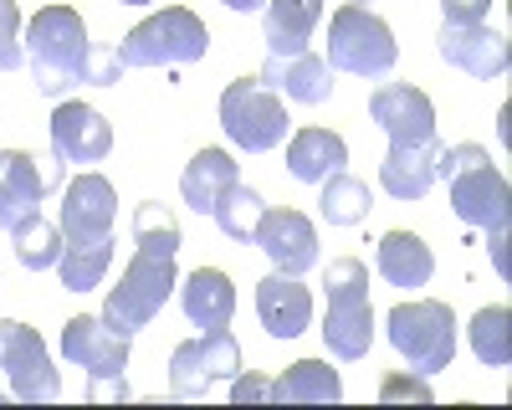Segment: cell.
I'll return each mask as SVG.
<instances>
[{"instance_id": "13", "label": "cell", "mask_w": 512, "mask_h": 410, "mask_svg": "<svg viewBox=\"0 0 512 410\" xmlns=\"http://www.w3.org/2000/svg\"><path fill=\"white\" fill-rule=\"evenodd\" d=\"M62 185L57 159H36L26 149H0V226H16L21 216L41 211V200Z\"/></svg>"}, {"instance_id": "25", "label": "cell", "mask_w": 512, "mask_h": 410, "mask_svg": "<svg viewBox=\"0 0 512 410\" xmlns=\"http://www.w3.org/2000/svg\"><path fill=\"white\" fill-rule=\"evenodd\" d=\"M236 180H241V170H236V159H231L226 149H200V154L185 164V175H180V195H185L190 211L210 216V211H216V200H221Z\"/></svg>"}, {"instance_id": "37", "label": "cell", "mask_w": 512, "mask_h": 410, "mask_svg": "<svg viewBox=\"0 0 512 410\" xmlns=\"http://www.w3.org/2000/svg\"><path fill=\"white\" fill-rule=\"evenodd\" d=\"M123 6H154V0H123Z\"/></svg>"}, {"instance_id": "5", "label": "cell", "mask_w": 512, "mask_h": 410, "mask_svg": "<svg viewBox=\"0 0 512 410\" xmlns=\"http://www.w3.org/2000/svg\"><path fill=\"white\" fill-rule=\"evenodd\" d=\"M205 52H210L205 21L185 6H164L159 16L128 31L113 57H118V67H185V62H200Z\"/></svg>"}, {"instance_id": "10", "label": "cell", "mask_w": 512, "mask_h": 410, "mask_svg": "<svg viewBox=\"0 0 512 410\" xmlns=\"http://www.w3.org/2000/svg\"><path fill=\"white\" fill-rule=\"evenodd\" d=\"M62 354L82 364V375L93 385V400H128V339L113 334L103 318H67L62 328Z\"/></svg>"}, {"instance_id": "27", "label": "cell", "mask_w": 512, "mask_h": 410, "mask_svg": "<svg viewBox=\"0 0 512 410\" xmlns=\"http://www.w3.org/2000/svg\"><path fill=\"white\" fill-rule=\"evenodd\" d=\"M11 246H16V262L26 272H47L62 262V226H52L41 211H31L11 226Z\"/></svg>"}, {"instance_id": "1", "label": "cell", "mask_w": 512, "mask_h": 410, "mask_svg": "<svg viewBox=\"0 0 512 410\" xmlns=\"http://www.w3.org/2000/svg\"><path fill=\"white\" fill-rule=\"evenodd\" d=\"M113 221H118V190L103 175H77L62 195V287L67 293H93L113 267Z\"/></svg>"}, {"instance_id": "19", "label": "cell", "mask_w": 512, "mask_h": 410, "mask_svg": "<svg viewBox=\"0 0 512 410\" xmlns=\"http://www.w3.org/2000/svg\"><path fill=\"white\" fill-rule=\"evenodd\" d=\"M256 77H262L267 88H272L277 98H287V103H308V108H318V103L333 98V67H328L323 57H313V52L267 57V67L256 72Z\"/></svg>"}, {"instance_id": "4", "label": "cell", "mask_w": 512, "mask_h": 410, "mask_svg": "<svg viewBox=\"0 0 512 410\" xmlns=\"http://www.w3.org/2000/svg\"><path fill=\"white\" fill-rule=\"evenodd\" d=\"M328 313H323V344L333 359H364L374 344V303H369V267L359 257L328 262Z\"/></svg>"}, {"instance_id": "34", "label": "cell", "mask_w": 512, "mask_h": 410, "mask_svg": "<svg viewBox=\"0 0 512 410\" xmlns=\"http://www.w3.org/2000/svg\"><path fill=\"white\" fill-rule=\"evenodd\" d=\"M267 395H272V385H267V380L241 375V369L231 375V400H236V405H246V400H267Z\"/></svg>"}, {"instance_id": "30", "label": "cell", "mask_w": 512, "mask_h": 410, "mask_svg": "<svg viewBox=\"0 0 512 410\" xmlns=\"http://www.w3.org/2000/svg\"><path fill=\"white\" fill-rule=\"evenodd\" d=\"M134 246H139V252H154V257H175L185 246L175 211H164L159 200H144L134 211Z\"/></svg>"}, {"instance_id": "35", "label": "cell", "mask_w": 512, "mask_h": 410, "mask_svg": "<svg viewBox=\"0 0 512 410\" xmlns=\"http://www.w3.org/2000/svg\"><path fill=\"white\" fill-rule=\"evenodd\" d=\"M400 395H410V400H431V385H425V375H415V380H390L379 390V400H400Z\"/></svg>"}, {"instance_id": "18", "label": "cell", "mask_w": 512, "mask_h": 410, "mask_svg": "<svg viewBox=\"0 0 512 410\" xmlns=\"http://www.w3.org/2000/svg\"><path fill=\"white\" fill-rule=\"evenodd\" d=\"M256 318L272 339H297L308 334L313 323V293L303 287V277H287V272H272L256 282Z\"/></svg>"}, {"instance_id": "14", "label": "cell", "mask_w": 512, "mask_h": 410, "mask_svg": "<svg viewBox=\"0 0 512 410\" xmlns=\"http://www.w3.org/2000/svg\"><path fill=\"white\" fill-rule=\"evenodd\" d=\"M369 118L379 123L390 144H425L436 139V103L410 82H379L369 93Z\"/></svg>"}, {"instance_id": "24", "label": "cell", "mask_w": 512, "mask_h": 410, "mask_svg": "<svg viewBox=\"0 0 512 410\" xmlns=\"http://www.w3.org/2000/svg\"><path fill=\"white\" fill-rule=\"evenodd\" d=\"M180 308L195 328H226L231 313H236V287L221 267H200L180 287Z\"/></svg>"}, {"instance_id": "15", "label": "cell", "mask_w": 512, "mask_h": 410, "mask_svg": "<svg viewBox=\"0 0 512 410\" xmlns=\"http://www.w3.org/2000/svg\"><path fill=\"white\" fill-rule=\"evenodd\" d=\"M251 241L262 246V252L272 257V267L287 272V277H308L318 267V231H313V221L303 211H292V205L267 211Z\"/></svg>"}, {"instance_id": "11", "label": "cell", "mask_w": 512, "mask_h": 410, "mask_svg": "<svg viewBox=\"0 0 512 410\" xmlns=\"http://www.w3.org/2000/svg\"><path fill=\"white\" fill-rule=\"evenodd\" d=\"M0 375L11 385V400H21V405H41V400L62 395V375L52 369L47 344H41L36 328H26L16 318H0Z\"/></svg>"}, {"instance_id": "8", "label": "cell", "mask_w": 512, "mask_h": 410, "mask_svg": "<svg viewBox=\"0 0 512 410\" xmlns=\"http://www.w3.org/2000/svg\"><path fill=\"white\" fill-rule=\"evenodd\" d=\"M221 129L246 154H272V149L287 144L292 118H287L282 98L267 88L262 77H236V82H226V93H221Z\"/></svg>"}, {"instance_id": "32", "label": "cell", "mask_w": 512, "mask_h": 410, "mask_svg": "<svg viewBox=\"0 0 512 410\" xmlns=\"http://www.w3.org/2000/svg\"><path fill=\"white\" fill-rule=\"evenodd\" d=\"M21 6L16 0H0V72L21 67Z\"/></svg>"}, {"instance_id": "26", "label": "cell", "mask_w": 512, "mask_h": 410, "mask_svg": "<svg viewBox=\"0 0 512 410\" xmlns=\"http://www.w3.org/2000/svg\"><path fill=\"white\" fill-rule=\"evenodd\" d=\"M344 395V380H338V369H328L323 359H297L287 375L272 385L267 400H308V405H333Z\"/></svg>"}, {"instance_id": "36", "label": "cell", "mask_w": 512, "mask_h": 410, "mask_svg": "<svg viewBox=\"0 0 512 410\" xmlns=\"http://www.w3.org/2000/svg\"><path fill=\"white\" fill-rule=\"evenodd\" d=\"M221 6H226V11H262L267 0H221Z\"/></svg>"}, {"instance_id": "29", "label": "cell", "mask_w": 512, "mask_h": 410, "mask_svg": "<svg viewBox=\"0 0 512 410\" xmlns=\"http://www.w3.org/2000/svg\"><path fill=\"white\" fill-rule=\"evenodd\" d=\"M262 216H267L262 195H256L251 185H241V180L216 200V211H210V221H216L231 241H251V236H256V226H262Z\"/></svg>"}, {"instance_id": "3", "label": "cell", "mask_w": 512, "mask_h": 410, "mask_svg": "<svg viewBox=\"0 0 512 410\" xmlns=\"http://www.w3.org/2000/svg\"><path fill=\"white\" fill-rule=\"evenodd\" d=\"M26 62H31V82L47 98H62L77 82H93L88 21L72 6H41L26 26Z\"/></svg>"}, {"instance_id": "31", "label": "cell", "mask_w": 512, "mask_h": 410, "mask_svg": "<svg viewBox=\"0 0 512 410\" xmlns=\"http://www.w3.org/2000/svg\"><path fill=\"white\" fill-rule=\"evenodd\" d=\"M507 328H512V313L507 308H482L472 318V349H477L482 364L502 369L512 359V334H507Z\"/></svg>"}, {"instance_id": "6", "label": "cell", "mask_w": 512, "mask_h": 410, "mask_svg": "<svg viewBox=\"0 0 512 410\" xmlns=\"http://www.w3.org/2000/svg\"><path fill=\"white\" fill-rule=\"evenodd\" d=\"M180 287V272H175V257H154V252H134L118 277V287L103 303V323L113 334L134 339L139 328H149L159 318V308L169 303V293Z\"/></svg>"}, {"instance_id": "23", "label": "cell", "mask_w": 512, "mask_h": 410, "mask_svg": "<svg viewBox=\"0 0 512 410\" xmlns=\"http://www.w3.org/2000/svg\"><path fill=\"white\" fill-rule=\"evenodd\" d=\"M374 267L390 287H425L436 277V252L415 231H384L379 252H374Z\"/></svg>"}, {"instance_id": "38", "label": "cell", "mask_w": 512, "mask_h": 410, "mask_svg": "<svg viewBox=\"0 0 512 410\" xmlns=\"http://www.w3.org/2000/svg\"><path fill=\"white\" fill-rule=\"evenodd\" d=\"M354 6H364V0H354Z\"/></svg>"}, {"instance_id": "22", "label": "cell", "mask_w": 512, "mask_h": 410, "mask_svg": "<svg viewBox=\"0 0 512 410\" xmlns=\"http://www.w3.org/2000/svg\"><path fill=\"white\" fill-rule=\"evenodd\" d=\"M349 164V144L333 129H297L287 134V170L303 185H323L328 175H338Z\"/></svg>"}, {"instance_id": "17", "label": "cell", "mask_w": 512, "mask_h": 410, "mask_svg": "<svg viewBox=\"0 0 512 410\" xmlns=\"http://www.w3.org/2000/svg\"><path fill=\"white\" fill-rule=\"evenodd\" d=\"M436 47H441V57L451 62V67H461L466 77H482V82H492V77H502L507 72V62H512V47H507V36L502 31H492V26H441V36H436Z\"/></svg>"}, {"instance_id": "33", "label": "cell", "mask_w": 512, "mask_h": 410, "mask_svg": "<svg viewBox=\"0 0 512 410\" xmlns=\"http://www.w3.org/2000/svg\"><path fill=\"white\" fill-rule=\"evenodd\" d=\"M487 6H492V0H441V11H446L451 26H477L487 16Z\"/></svg>"}, {"instance_id": "21", "label": "cell", "mask_w": 512, "mask_h": 410, "mask_svg": "<svg viewBox=\"0 0 512 410\" xmlns=\"http://www.w3.org/2000/svg\"><path fill=\"white\" fill-rule=\"evenodd\" d=\"M323 21V0H272L262 6V41L272 57H292L308 52V41Z\"/></svg>"}, {"instance_id": "16", "label": "cell", "mask_w": 512, "mask_h": 410, "mask_svg": "<svg viewBox=\"0 0 512 410\" xmlns=\"http://www.w3.org/2000/svg\"><path fill=\"white\" fill-rule=\"evenodd\" d=\"M47 129H52L57 159H67V164H103L113 149V123L88 103H57Z\"/></svg>"}, {"instance_id": "20", "label": "cell", "mask_w": 512, "mask_h": 410, "mask_svg": "<svg viewBox=\"0 0 512 410\" xmlns=\"http://www.w3.org/2000/svg\"><path fill=\"white\" fill-rule=\"evenodd\" d=\"M436 154L441 139H425V144H390L379 164V185L390 200H425L436 185Z\"/></svg>"}, {"instance_id": "12", "label": "cell", "mask_w": 512, "mask_h": 410, "mask_svg": "<svg viewBox=\"0 0 512 410\" xmlns=\"http://www.w3.org/2000/svg\"><path fill=\"white\" fill-rule=\"evenodd\" d=\"M241 369V344L226 328H205L200 339L169 354V400H200L216 380H231Z\"/></svg>"}, {"instance_id": "7", "label": "cell", "mask_w": 512, "mask_h": 410, "mask_svg": "<svg viewBox=\"0 0 512 410\" xmlns=\"http://www.w3.org/2000/svg\"><path fill=\"white\" fill-rule=\"evenodd\" d=\"M323 62L349 77H390L400 62V47H395V31L369 6L349 0V6H338L328 16V57Z\"/></svg>"}, {"instance_id": "9", "label": "cell", "mask_w": 512, "mask_h": 410, "mask_svg": "<svg viewBox=\"0 0 512 410\" xmlns=\"http://www.w3.org/2000/svg\"><path fill=\"white\" fill-rule=\"evenodd\" d=\"M390 344L415 375L431 380L441 369H451V359H456V313L436 298L400 303V308H390Z\"/></svg>"}, {"instance_id": "28", "label": "cell", "mask_w": 512, "mask_h": 410, "mask_svg": "<svg viewBox=\"0 0 512 410\" xmlns=\"http://www.w3.org/2000/svg\"><path fill=\"white\" fill-rule=\"evenodd\" d=\"M369 205H374L369 185H364V180H354L349 170H338V175H328V180H323L318 211H323V221H328V226H359V221L369 216Z\"/></svg>"}, {"instance_id": "2", "label": "cell", "mask_w": 512, "mask_h": 410, "mask_svg": "<svg viewBox=\"0 0 512 410\" xmlns=\"http://www.w3.org/2000/svg\"><path fill=\"white\" fill-rule=\"evenodd\" d=\"M436 180L451 185V211L466 226H482L492 236V262L507 277V221H512V190L507 175L492 164L482 144H456L436 154Z\"/></svg>"}]
</instances>
